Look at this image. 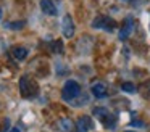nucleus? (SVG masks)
<instances>
[{"label": "nucleus", "instance_id": "nucleus-1", "mask_svg": "<svg viewBox=\"0 0 150 132\" xmlns=\"http://www.w3.org/2000/svg\"><path fill=\"white\" fill-rule=\"evenodd\" d=\"M92 114H94L103 126H107L108 129H113L115 126H116V122H118V118H116V116L111 114V113L108 111L107 108H103V106H97V108H94Z\"/></svg>", "mask_w": 150, "mask_h": 132}, {"label": "nucleus", "instance_id": "nucleus-2", "mask_svg": "<svg viewBox=\"0 0 150 132\" xmlns=\"http://www.w3.org/2000/svg\"><path fill=\"white\" fill-rule=\"evenodd\" d=\"M20 93L23 98H33L37 95V84L26 74L20 79Z\"/></svg>", "mask_w": 150, "mask_h": 132}, {"label": "nucleus", "instance_id": "nucleus-3", "mask_svg": "<svg viewBox=\"0 0 150 132\" xmlns=\"http://www.w3.org/2000/svg\"><path fill=\"white\" fill-rule=\"evenodd\" d=\"M79 95H81V85H79V82H76L73 79L66 80L63 89H62V98L65 102H73Z\"/></svg>", "mask_w": 150, "mask_h": 132}, {"label": "nucleus", "instance_id": "nucleus-4", "mask_svg": "<svg viewBox=\"0 0 150 132\" xmlns=\"http://www.w3.org/2000/svg\"><path fill=\"white\" fill-rule=\"evenodd\" d=\"M92 28L103 29V31H107V32H111L116 28V21L108 18V16H97V18H94V21H92Z\"/></svg>", "mask_w": 150, "mask_h": 132}, {"label": "nucleus", "instance_id": "nucleus-5", "mask_svg": "<svg viewBox=\"0 0 150 132\" xmlns=\"http://www.w3.org/2000/svg\"><path fill=\"white\" fill-rule=\"evenodd\" d=\"M91 93L95 98L102 100V98H105V97H108V85L103 80H95L91 85Z\"/></svg>", "mask_w": 150, "mask_h": 132}, {"label": "nucleus", "instance_id": "nucleus-6", "mask_svg": "<svg viewBox=\"0 0 150 132\" xmlns=\"http://www.w3.org/2000/svg\"><path fill=\"white\" fill-rule=\"evenodd\" d=\"M132 31H134V18L132 16H126L120 32H118V39H120V40H126V39L132 34Z\"/></svg>", "mask_w": 150, "mask_h": 132}, {"label": "nucleus", "instance_id": "nucleus-7", "mask_svg": "<svg viewBox=\"0 0 150 132\" xmlns=\"http://www.w3.org/2000/svg\"><path fill=\"white\" fill-rule=\"evenodd\" d=\"M74 31H76V28H74V21H73V18L69 15H65L63 19H62V32H63V35H65L66 39H71L73 35H74Z\"/></svg>", "mask_w": 150, "mask_h": 132}, {"label": "nucleus", "instance_id": "nucleus-8", "mask_svg": "<svg viewBox=\"0 0 150 132\" xmlns=\"http://www.w3.org/2000/svg\"><path fill=\"white\" fill-rule=\"evenodd\" d=\"M74 124H76V129H74L76 132H89L92 129V119L89 116H81Z\"/></svg>", "mask_w": 150, "mask_h": 132}, {"label": "nucleus", "instance_id": "nucleus-9", "mask_svg": "<svg viewBox=\"0 0 150 132\" xmlns=\"http://www.w3.org/2000/svg\"><path fill=\"white\" fill-rule=\"evenodd\" d=\"M57 129L60 132H73L76 129V124L69 118H60L57 121Z\"/></svg>", "mask_w": 150, "mask_h": 132}, {"label": "nucleus", "instance_id": "nucleus-10", "mask_svg": "<svg viewBox=\"0 0 150 132\" xmlns=\"http://www.w3.org/2000/svg\"><path fill=\"white\" fill-rule=\"evenodd\" d=\"M40 10L49 16H57V6L52 0H40Z\"/></svg>", "mask_w": 150, "mask_h": 132}, {"label": "nucleus", "instance_id": "nucleus-11", "mask_svg": "<svg viewBox=\"0 0 150 132\" xmlns=\"http://www.w3.org/2000/svg\"><path fill=\"white\" fill-rule=\"evenodd\" d=\"M28 48H24V47H13L11 48V55L15 56V60H18V61H23V60H26L28 58Z\"/></svg>", "mask_w": 150, "mask_h": 132}, {"label": "nucleus", "instance_id": "nucleus-12", "mask_svg": "<svg viewBox=\"0 0 150 132\" xmlns=\"http://www.w3.org/2000/svg\"><path fill=\"white\" fill-rule=\"evenodd\" d=\"M49 47H50V52H52V53H60V55H62L63 50H65V45H63V42L60 40V39L52 40L49 44Z\"/></svg>", "mask_w": 150, "mask_h": 132}, {"label": "nucleus", "instance_id": "nucleus-13", "mask_svg": "<svg viewBox=\"0 0 150 132\" xmlns=\"http://www.w3.org/2000/svg\"><path fill=\"white\" fill-rule=\"evenodd\" d=\"M87 102H89V97H87V95H84V93H81V95H79L78 98L73 100L71 105H73V106H82L84 103H87Z\"/></svg>", "mask_w": 150, "mask_h": 132}, {"label": "nucleus", "instance_id": "nucleus-14", "mask_svg": "<svg viewBox=\"0 0 150 132\" xmlns=\"http://www.w3.org/2000/svg\"><path fill=\"white\" fill-rule=\"evenodd\" d=\"M23 26H24V21H10L5 24V28L11 29V31H18V29H23Z\"/></svg>", "mask_w": 150, "mask_h": 132}, {"label": "nucleus", "instance_id": "nucleus-15", "mask_svg": "<svg viewBox=\"0 0 150 132\" xmlns=\"http://www.w3.org/2000/svg\"><path fill=\"white\" fill-rule=\"evenodd\" d=\"M121 90L126 92V93H134L137 89H136V85H134L132 82H123L121 84Z\"/></svg>", "mask_w": 150, "mask_h": 132}, {"label": "nucleus", "instance_id": "nucleus-16", "mask_svg": "<svg viewBox=\"0 0 150 132\" xmlns=\"http://www.w3.org/2000/svg\"><path fill=\"white\" fill-rule=\"evenodd\" d=\"M139 89H140V93H142L144 97H149L150 95V79L145 80V82H144Z\"/></svg>", "mask_w": 150, "mask_h": 132}, {"label": "nucleus", "instance_id": "nucleus-17", "mask_svg": "<svg viewBox=\"0 0 150 132\" xmlns=\"http://www.w3.org/2000/svg\"><path fill=\"white\" fill-rule=\"evenodd\" d=\"M66 73H68V69H66L63 64H57V74H58V76H63V74H66Z\"/></svg>", "mask_w": 150, "mask_h": 132}, {"label": "nucleus", "instance_id": "nucleus-18", "mask_svg": "<svg viewBox=\"0 0 150 132\" xmlns=\"http://www.w3.org/2000/svg\"><path fill=\"white\" fill-rule=\"evenodd\" d=\"M131 126H139V127H144V121H140V119H134V121H131Z\"/></svg>", "mask_w": 150, "mask_h": 132}, {"label": "nucleus", "instance_id": "nucleus-19", "mask_svg": "<svg viewBox=\"0 0 150 132\" xmlns=\"http://www.w3.org/2000/svg\"><path fill=\"white\" fill-rule=\"evenodd\" d=\"M8 132H21V131H20V129H18V127H11V129H10V131H8Z\"/></svg>", "mask_w": 150, "mask_h": 132}, {"label": "nucleus", "instance_id": "nucleus-20", "mask_svg": "<svg viewBox=\"0 0 150 132\" xmlns=\"http://www.w3.org/2000/svg\"><path fill=\"white\" fill-rule=\"evenodd\" d=\"M120 2H124V3H129L131 0H120Z\"/></svg>", "mask_w": 150, "mask_h": 132}, {"label": "nucleus", "instance_id": "nucleus-21", "mask_svg": "<svg viewBox=\"0 0 150 132\" xmlns=\"http://www.w3.org/2000/svg\"><path fill=\"white\" fill-rule=\"evenodd\" d=\"M2 15H4V13H2V8H0V19H2Z\"/></svg>", "mask_w": 150, "mask_h": 132}, {"label": "nucleus", "instance_id": "nucleus-22", "mask_svg": "<svg viewBox=\"0 0 150 132\" xmlns=\"http://www.w3.org/2000/svg\"><path fill=\"white\" fill-rule=\"evenodd\" d=\"M124 132H132V131H124Z\"/></svg>", "mask_w": 150, "mask_h": 132}]
</instances>
